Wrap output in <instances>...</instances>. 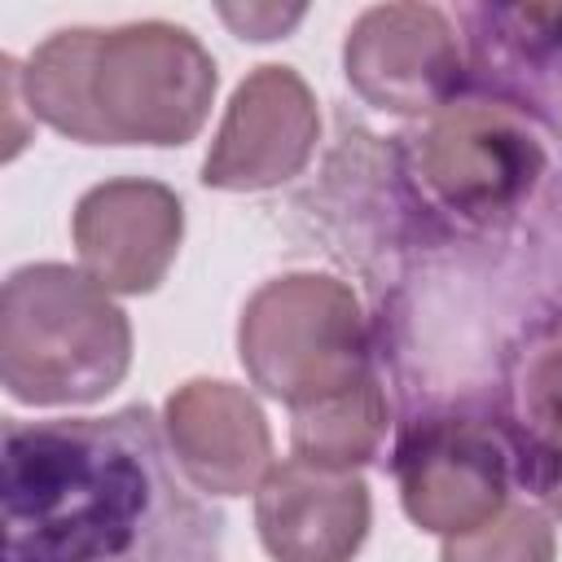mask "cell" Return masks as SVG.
<instances>
[{
    "label": "cell",
    "mask_w": 562,
    "mask_h": 562,
    "mask_svg": "<svg viewBox=\"0 0 562 562\" xmlns=\"http://www.w3.org/2000/svg\"><path fill=\"white\" fill-rule=\"evenodd\" d=\"M4 562H220L202 501L154 408L4 422Z\"/></svg>",
    "instance_id": "1"
},
{
    "label": "cell",
    "mask_w": 562,
    "mask_h": 562,
    "mask_svg": "<svg viewBox=\"0 0 562 562\" xmlns=\"http://www.w3.org/2000/svg\"><path fill=\"white\" fill-rule=\"evenodd\" d=\"M31 114L88 145H184L211 105L215 61L184 26L57 31L18 70Z\"/></svg>",
    "instance_id": "2"
},
{
    "label": "cell",
    "mask_w": 562,
    "mask_h": 562,
    "mask_svg": "<svg viewBox=\"0 0 562 562\" xmlns=\"http://www.w3.org/2000/svg\"><path fill=\"white\" fill-rule=\"evenodd\" d=\"M132 356L123 312L105 285L66 263H31L4 281L0 378L26 404H83L105 395Z\"/></svg>",
    "instance_id": "3"
},
{
    "label": "cell",
    "mask_w": 562,
    "mask_h": 562,
    "mask_svg": "<svg viewBox=\"0 0 562 562\" xmlns=\"http://www.w3.org/2000/svg\"><path fill=\"white\" fill-rule=\"evenodd\" d=\"M241 360L268 395L290 400L294 408L364 382L351 294L325 277H285L263 285L241 316Z\"/></svg>",
    "instance_id": "4"
},
{
    "label": "cell",
    "mask_w": 562,
    "mask_h": 562,
    "mask_svg": "<svg viewBox=\"0 0 562 562\" xmlns=\"http://www.w3.org/2000/svg\"><path fill=\"white\" fill-rule=\"evenodd\" d=\"M395 474L413 522L448 536H470L492 522L505 501V452L492 430L470 422L408 430L395 452Z\"/></svg>",
    "instance_id": "5"
},
{
    "label": "cell",
    "mask_w": 562,
    "mask_h": 562,
    "mask_svg": "<svg viewBox=\"0 0 562 562\" xmlns=\"http://www.w3.org/2000/svg\"><path fill=\"white\" fill-rule=\"evenodd\" d=\"M316 140V110L290 66H259L228 105L202 180L215 189H263L303 167Z\"/></svg>",
    "instance_id": "6"
},
{
    "label": "cell",
    "mask_w": 562,
    "mask_h": 562,
    "mask_svg": "<svg viewBox=\"0 0 562 562\" xmlns=\"http://www.w3.org/2000/svg\"><path fill=\"white\" fill-rule=\"evenodd\" d=\"M180 241V202L149 180H110L79 198L75 246L105 290L140 294L167 272Z\"/></svg>",
    "instance_id": "7"
},
{
    "label": "cell",
    "mask_w": 562,
    "mask_h": 562,
    "mask_svg": "<svg viewBox=\"0 0 562 562\" xmlns=\"http://www.w3.org/2000/svg\"><path fill=\"white\" fill-rule=\"evenodd\" d=\"M347 79L386 110L435 105L457 79V48L443 13L426 4L369 9L347 40Z\"/></svg>",
    "instance_id": "8"
},
{
    "label": "cell",
    "mask_w": 562,
    "mask_h": 562,
    "mask_svg": "<svg viewBox=\"0 0 562 562\" xmlns=\"http://www.w3.org/2000/svg\"><path fill=\"white\" fill-rule=\"evenodd\" d=\"M369 527V492L347 470L277 465L259 487V536L281 562H347Z\"/></svg>",
    "instance_id": "9"
},
{
    "label": "cell",
    "mask_w": 562,
    "mask_h": 562,
    "mask_svg": "<svg viewBox=\"0 0 562 562\" xmlns=\"http://www.w3.org/2000/svg\"><path fill=\"white\" fill-rule=\"evenodd\" d=\"M167 430L180 470L206 492L237 496L268 465V426L228 382H189L171 395Z\"/></svg>",
    "instance_id": "10"
},
{
    "label": "cell",
    "mask_w": 562,
    "mask_h": 562,
    "mask_svg": "<svg viewBox=\"0 0 562 562\" xmlns=\"http://www.w3.org/2000/svg\"><path fill=\"white\" fill-rule=\"evenodd\" d=\"M422 140V176L465 211L501 206L536 162V149L522 132L509 127L505 114L483 105L448 110L430 123Z\"/></svg>",
    "instance_id": "11"
},
{
    "label": "cell",
    "mask_w": 562,
    "mask_h": 562,
    "mask_svg": "<svg viewBox=\"0 0 562 562\" xmlns=\"http://www.w3.org/2000/svg\"><path fill=\"white\" fill-rule=\"evenodd\" d=\"M382 435V395L364 378L321 404L294 413V452L321 470H351L378 448Z\"/></svg>",
    "instance_id": "12"
},
{
    "label": "cell",
    "mask_w": 562,
    "mask_h": 562,
    "mask_svg": "<svg viewBox=\"0 0 562 562\" xmlns=\"http://www.w3.org/2000/svg\"><path fill=\"white\" fill-rule=\"evenodd\" d=\"M553 536L536 509H509L505 518L483 522V536L448 540L443 562H549Z\"/></svg>",
    "instance_id": "13"
}]
</instances>
